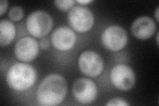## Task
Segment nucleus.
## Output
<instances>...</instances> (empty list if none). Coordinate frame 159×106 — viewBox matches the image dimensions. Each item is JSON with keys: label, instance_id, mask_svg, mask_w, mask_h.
I'll list each match as a JSON object with an SVG mask.
<instances>
[{"label": "nucleus", "instance_id": "f257e3e1", "mask_svg": "<svg viewBox=\"0 0 159 106\" xmlns=\"http://www.w3.org/2000/svg\"><path fill=\"white\" fill-rule=\"evenodd\" d=\"M66 93V80L60 74H51L39 84L37 91V101L40 105H58L62 102Z\"/></svg>", "mask_w": 159, "mask_h": 106}, {"label": "nucleus", "instance_id": "f03ea898", "mask_svg": "<svg viewBox=\"0 0 159 106\" xmlns=\"http://www.w3.org/2000/svg\"><path fill=\"white\" fill-rule=\"evenodd\" d=\"M36 78V71L31 65L17 62L9 68L6 80L10 88L22 92L32 87Z\"/></svg>", "mask_w": 159, "mask_h": 106}, {"label": "nucleus", "instance_id": "7ed1b4c3", "mask_svg": "<svg viewBox=\"0 0 159 106\" xmlns=\"http://www.w3.org/2000/svg\"><path fill=\"white\" fill-rule=\"evenodd\" d=\"M52 24L50 15L41 10L33 12L26 20L28 32L37 38H42L48 35L52 27Z\"/></svg>", "mask_w": 159, "mask_h": 106}, {"label": "nucleus", "instance_id": "20e7f679", "mask_svg": "<svg viewBox=\"0 0 159 106\" xmlns=\"http://www.w3.org/2000/svg\"><path fill=\"white\" fill-rule=\"evenodd\" d=\"M67 19L70 27L80 33L89 31L94 24L92 12L83 6H74L69 11Z\"/></svg>", "mask_w": 159, "mask_h": 106}, {"label": "nucleus", "instance_id": "39448f33", "mask_svg": "<svg viewBox=\"0 0 159 106\" xmlns=\"http://www.w3.org/2000/svg\"><path fill=\"white\" fill-rule=\"evenodd\" d=\"M103 47L111 51H119L126 46L128 37L126 31L119 25H111L102 35Z\"/></svg>", "mask_w": 159, "mask_h": 106}, {"label": "nucleus", "instance_id": "423d86ee", "mask_svg": "<svg viewBox=\"0 0 159 106\" xmlns=\"http://www.w3.org/2000/svg\"><path fill=\"white\" fill-rule=\"evenodd\" d=\"M78 67L80 71L89 77H96L103 70L104 63L102 57L98 53L86 50L80 55Z\"/></svg>", "mask_w": 159, "mask_h": 106}, {"label": "nucleus", "instance_id": "0eeeda50", "mask_svg": "<svg viewBox=\"0 0 159 106\" xmlns=\"http://www.w3.org/2000/svg\"><path fill=\"white\" fill-rule=\"evenodd\" d=\"M110 80L117 89L128 91L135 85L136 77L135 72L130 67L119 64L116 65L111 70Z\"/></svg>", "mask_w": 159, "mask_h": 106}, {"label": "nucleus", "instance_id": "6e6552de", "mask_svg": "<svg viewBox=\"0 0 159 106\" xmlns=\"http://www.w3.org/2000/svg\"><path fill=\"white\" fill-rule=\"evenodd\" d=\"M72 94L78 102L82 104H89L97 96V85L92 80L80 78L73 84Z\"/></svg>", "mask_w": 159, "mask_h": 106}, {"label": "nucleus", "instance_id": "1a4fd4ad", "mask_svg": "<svg viewBox=\"0 0 159 106\" xmlns=\"http://www.w3.org/2000/svg\"><path fill=\"white\" fill-rule=\"evenodd\" d=\"M39 44L32 37H23L17 41L14 48L16 58L21 62H31L37 57L39 53Z\"/></svg>", "mask_w": 159, "mask_h": 106}, {"label": "nucleus", "instance_id": "9d476101", "mask_svg": "<svg viewBox=\"0 0 159 106\" xmlns=\"http://www.w3.org/2000/svg\"><path fill=\"white\" fill-rule=\"evenodd\" d=\"M53 46L57 49L66 51L71 49L76 43V37L73 30L66 27H61L54 30L51 37Z\"/></svg>", "mask_w": 159, "mask_h": 106}, {"label": "nucleus", "instance_id": "9b49d317", "mask_svg": "<svg viewBox=\"0 0 159 106\" xmlns=\"http://www.w3.org/2000/svg\"><path fill=\"white\" fill-rule=\"evenodd\" d=\"M157 29L153 20L147 16H141L136 19L131 25V31L137 39L146 40L150 39Z\"/></svg>", "mask_w": 159, "mask_h": 106}, {"label": "nucleus", "instance_id": "f8f14e48", "mask_svg": "<svg viewBox=\"0 0 159 106\" xmlns=\"http://www.w3.org/2000/svg\"><path fill=\"white\" fill-rule=\"evenodd\" d=\"M16 29L14 24L7 19L0 21V44L6 47L11 43L15 39Z\"/></svg>", "mask_w": 159, "mask_h": 106}, {"label": "nucleus", "instance_id": "ddd939ff", "mask_svg": "<svg viewBox=\"0 0 159 106\" xmlns=\"http://www.w3.org/2000/svg\"><path fill=\"white\" fill-rule=\"evenodd\" d=\"M9 17L13 21H19L24 16V11L22 7L15 6L11 8L9 12Z\"/></svg>", "mask_w": 159, "mask_h": 106}, {"label": "nucleus", "instance_id": "4468645a", "mask_svg": "<svg viewBox=\"0 0 159 106\" xmlns=\"http://www.w3.org/2000/svg\"><path fill=\"white\" fill-rule=\"evenodd\" d=\"M54 3L60 10L62 12H67L74 7L75 2L74 0H57L54 2Z\"/></svg>", "mask_w": 159, "mask_h": 106}, {"label": "nucleus", "instance_id": "2eb2a0df", "mask_svg": "<svg viewBox=\"0 0 159 106\" xmlns=\"http://www.w3.org/2000/svg\"><path fill=\"white\" fill-rule=\"evenodd\" d=\"M130 104H128L125 99L119 98H115L108 101V102L106 104L107 106L111 105H119V106H127Z\"/></svg>", "mask_w": 159, "mask_h": 106}, {"label": "nucleus", "instance_id": "dca6fc26", "mask_svg": "<svg viewBox=\"0 0 159 106\" xmlns=\"http://www.w3.org/2000/svg\"><path fill=\"white\" fill-rule=\"evenodd\" d=\"M8 2L6 0H1L0 1V16H3V14L6 12Z\"/></svg>", "mask_w": 159, "mask_h": 106}, {"label": "nucleus", "instance_id": "f3484780", "mask_svg": "<svg viewBox=\"0 0 159 106\" xmlns=\"http://www.w3.org/2000/svg\"><path fill=\"white\" fill-rule=\"evenodd\" d=\"M40 47L43 50H47L49 47L48 40L46 38H43L40 41Z\"/></svg>", "mask_w": 159, "mask_h": 106}, {"label": "nucleus", "instance_id": "a211bd4d", "mask_svg": "<svg viewBox=\"0 0 159 106\" xmlns=\"http://www.w3.org/2000/svg\"><path fill=\"white\" fill-rule=\"evenodd\" d=\"M92 1V0H78L77 2L80 3V4H88V3H91Z\"/></svg>", "mask_w": 159, "mask_h": 106}, {"label": "nucleus", "instance_id": "6ab92c4d", "mask_svg": "<svg viewBox=\"0 0 159 106\" xmlns=\"http://www.w3.org/2000/svg\"><path fill=\"white\" fill-rule=\"evenodd\" d=\"M158 9H159V8L157 7V10H156V12H155V17H156V19H157V21H158Z\"/></svg>", "mask_w": 159, "mask_h": 106}, {"label": "nucleus", "instance_id": "aec40b11", "mask_svg": "<svg viewBox=\"0 0 159 106\" xmlns=\"http://www.w3.org/2000/svg\"><path fill=\"white\" fill-rule=\"evenodd\" d=\"M157 44H158V33L157 35Z\"/></svg>", "mask_w": 159, "mask_h": 106}]
</instances>
